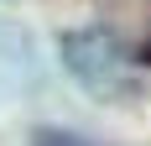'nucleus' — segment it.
<instances>
[{
    "mask_svg": "<svg viewBox=\"0 0 151 146\" xmlns=\"http://www.w3.org/2000/svg\"><path fill=\"white\" fill-rule=\"evenodd\" d=\"M63 58H68V68H73L78 78L99 94V89L115 84V73H120L125 52L115 47V37H109V31H68V37H63Z\"/></svg>",
    "mask_w": 151,
    "mask_h": 146,
    "instance_id": "f257e3e1",
    "label": "nucleus"
}]
</instances>
